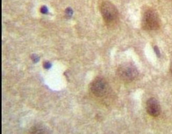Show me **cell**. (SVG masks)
<instances>
[{
    "instance_id": "cell-1",
    "label": "cell",
    "mask_w": 172,
    "mask_h": 134,
    "mask_svg": "<svg viewBox=\"0 0 172 134\" xmlns=\"http://www.w3.org/2000/svg\"><path fill=\"white\" fill-rule=\"evenodd\" d=\"M142 27L147 31L159 29L161 21L159 15L153 9H148L144 12L142 18Z\"/></svg>"
},
{
    "instance_id": "cell-2",
    "label": "cell",
    "mask_w": 172,
    "mask_h": 134,
    "mask_svg": "<svg viewBox=\"0 0 172 134\" xmlns=\"http://www.w3.org/2000/svg\"><path fill=\"white\" fill-rule=\"evenodd\" d=\"M101 14L104 21L108 25H113L117 22L119 13L117 9L112 3L104 1L100 7Z\"/></svg>"
},
{
    "instance_id": "cell-3",
    "label": "cell",
    "mask_w": 172,
    "mask_h": 134,
    "mask_svg": "<svg viewBox=\"0 0 172 134\" xmlns=\"http://www.w3.org/2000/svg\"><path fill=\"white\" fill-rule=\"evenodd\" d=\"M117 75L123 82H130L136 78L138 71L133 63L126 62L122 64L118 67Z\"/></svg>"
},
{
    "instance_id": "cell-4",
    "label": "cell",
    "mask_w": 172,
    "mask_h": 134,
    "mask_svg": "<svg viewBox=\"0 0 172 134\" xmlns=\"http://www.w3.org/2000/svg\"><path fill=\"white\" fill-rule=\"evenodd\" d=\"M108 89V83L105 79L100 77H96L91 83L90 90L94 96L98 97L104 96Z\"/></svg>"
},
{
    "instance_id": "cell-5",
    "label": "cell",
    "mask_w": 172,
    "mask_h": 134,
    "mask_svg": "<svg viewBox=\"0 0 172 134\" xmlns=\"http://www.w3.org/2000/svg\"><path fill=\"white\" fill-rule=\"evenodd\" d=\"M146 110L149 115L153 117H158L161 113V106L156 99L150 98L146 103Z\"/></svg>"
},
{
    "instance_id": "cell-6",
    "label": "cell",
    "mask_w": 172,
    "mask_h": 134,
    "mask_svg": "<svg viewBox=\"0 0 172 134\" xmlns=\"http://www.w3.org/2000/svg\"><path fill=\"white\" fill-rule=\"evenodd\" d=\"M30 134H49L48 131L44 126L36 125L33 127L30 130Z\"/></svg>"
},
{
    "instance_id": "cell-7",
    "label": "cell",
    "mask_w": 172,
    "mask_h": 134,
    "mask_svg": "<svg viewBox=\"0 0 172 134\" xmlns=\"http://www.w3.org/2000/svg\"><path fill=\"white\" fill-rule=\"evenodd\" d=\"M44 67L45 69H49L51 67V65L50 63H47V62H45L44 64Z\"/></svg>"
},
{
    "instance_id": "cell-8",
    "label": "cell",
    "mask_w": 172,
    "mask_h": 134,
    "mask_svg": "<svg viewBox=\"0 0 172 134\" xmlns=\"http://www.w3.org/2000/svg\"><path fill=\"white\" fill-rule=\"evenodd\" d=\"M33 60L35 62H37L39 60V57L37 56L33 55Z\"/></svg>"
},
{
    "instance_id": "cell-9",
    "label": "cell",
    "mask_w": 172,
    "mask_h": 134,
    "mask_svg": "<svg viewBox=\"0 0 172 134\" xmlns=\"http://www.w3.org/2000/svg\"><path fill=\"white\" fill-rule=\"evenodd\" d=\"M170 69H171V71L172 72V63H171V67H170Z\"/></svg>"
}]
</instances>
